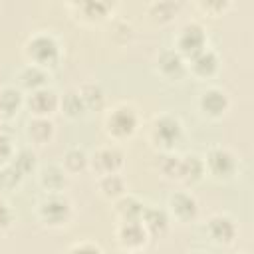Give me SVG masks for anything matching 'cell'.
<instances>
[{
	"label": "cell",
	"instance_id": "cell-1",
	"mask_svg": "<svg viewBox=\"0 0 254 254\" xmlns=\"http://www.w3.org/2000/svg\"><path fill=\"white\" fill-rule=\"evenodd\" d=\"M28 56L40 65H54L58 62V44L50 36H36L28 44Z\"/></svg>",
	"mask_w": 254,
	"mask_h": 254
},
{
	"label": "cell",
	"instance_id": "cell-2",
	"mask_svg": "<svg viewBox=\"0 0 254 254\" xmlns=\"http://www.w3.org/2000/svg\"><path fill=\"white\" fill-rule=\"evenodd\" d=\"M135 125H137V115L127 105L115 107L111 111V115L107 117V129H109V133H113L117 137L131 135L135 131Z\"/></svg>",
	"mask_w": 254,
	"mask_h": 254
},
{
	"label": "cell",
	"instance_id": "cell-3",
	"mask_svg": "<svg viewBox=\"0 0 254 254\" xmlns=\"http://www.w3.org/2000/svg\"><path fill=\"white\" fill-rule=\"evenodd\" d=\"M153 135H155L157 143H161L163 147H173L181 139V123H179V119H175L171 115L159 117L155 121Z\"/></svg>",
	"mask_w": 254,
	"mask_h": 254
},
{
	"label": "cell",
	"instance_id": "cell-4",
	"mask_svg": "<svg viewBox=\"0 0 254 254\" xmlns=\"http://www.w3.org/2000/svg\"><path fill=\"white\" fill-rule=\"evenodd\" d=\"M179 50L189 58L202 52L204 50V32H202V28L196 26V24L185 26L181 36H179Z\"/></svg>",
	"mask_w": 254,
	"mask_h": 254
},
{
	"label": "cell",
	"instance_id": "cell-5",
	"mask_svg": "<svg viewBox=\"0 0 254 254\" xmlns=\"http://www.w3.org/2000/svg\"><path fill=\"white\" fill-rule=\"evenodd\" d=\"M206 165H208L210 173L220 177V179L222 177L226 179L236 171V161L226 149H212L206 157Z\"/></svg>",
	"mask_w": 254,
	"mask_h": 254
},
{
	"label": "cell",
	"instance_id": "cell-6",
	"mask_svg": "<svg viewBox=\"0 0 254 254\" xmlns=\"http://www.w3.org/2000/svg\"><path fill=\"white\" fill-rule=\"evenodd\" d=\"M40 214L50 224H62L69 216V202L62 196H50L42 202Z\"/></svg>",
	"mask_w": 254,
	"mask_h": 254
},
{
	"label": "cell",
	"instance_id": "cell-7",
	"mask_svg": "<svg viewBox=\"0 0 254 254\" xmlns=\"http://www.w3.org/2000/svg\"><path fill=\"white\" fill-rule=\"evenodd\" d=\"M28 105H30V109H32L36 115L42 117V115L52 113V111L58 107V95H56L52 89L42 87V89L32 91V95H30V99H28Z\"/></svg>",
	"mask_w": 254,
	"mask_h": 254
},
{
	"label": "cell",
	"instance_id": "cell-8",
	"mask_svg": "<svg viewBox=\"0 0 254 254\" xmlns=\"http://www.w3.org/2000/svg\"><path fill=\"white\" fill-rule=\"evenodd\" d=\"M121 163H123V155L117 149H111V147L99 149L93 157V167L103 175H113L121 167Z\"/></svg>",
	"mask_w": 254,
	"mask_h": 254
},
{
	"label": "cell",
	"instance_id": "cell-9",
	"mask_svg": "<svg viewBox=\"0 0 254 254\" xmlns=\"http://www.w3.org/2000/svg\"><path fill=\"white\" fill-rule=\"evenodd\" d=\"M200 107H202L204 113H208L212 117H218V115H222L226 111L228 99H226V95L220 89H208L200 97Z\"/></svg>",
	"mask_w": 254,
	"mask_h": 254
},
{
	"label": "cell",
	"instance_id": "cell-10",
	"mask_svg": "<svg viewBox=\"0 0 254 254\" xmlns=\"http://www.w3.org/2000/svg\"><path fill=\"white\" fill-rule=\"evenodd\" d=\"M208 232L216 242H230L234 238L236 226L228 216H214L208 222Z\"/></svg>",
	"mask_w": 254,
	"mask_h": 254
},
{
	"label": "cell",
	"instance_id": "cell-11",
	"mask_svg": "<svg viewBox=\"0 0 254 254\" xmlns=\"http://www.w3.org/2000/svg\"><path fill=\"white\" fill-rule=\"evenodd\" d=\"M171 208H173L177 218L189 220L196 214V200L187 192H177L171 196Z\"/></svg>",
	"mask_w": 254,
	"mask_h": 254
},
{
	"label": "cell",
	"instance_id": "cell-12",
	"mask_svg": "<svg viewBox=\"0 0 254 254\" xmlns=\"http://www.w3.org/2000/svg\"><path fill=\"white\" fill-rule=\"evenodd\" d=\"M119 240L125 246H141L145 242V226L139 220L125 222L119 228Z\"/></svg>",
	"mask_w": 254,
	"mask_h": 254
},
{
	"label": "cell",
	"instance_id": "cell-13",
	"mask_svg": "<svg viewBox=\"0 0 254 254\" xmlns=\"http://www.w3.org/2000/svg\"><path fill=\"white\" fill-rule=\"evenodd\" d=\"M190 60H192V69L198 75H210V73H214V69L218 65V60H216L214 52H210V50H202L196 56H192Z\"/></svg>",
	"mask_w": 254,
	"mask_h": 254
},
{
	"label": "cell",
	"instance_id": "cell-14",
	"mask_svg": "<svg viewBox=\"0 0 254 254\" xmlns=\"http://www.w3.org/2000/svg\"><path fill=\"white\" fill-rule=\"evenodd\" d=\"M141 216H143V226L149 228L153 234H161V232L167 230L169 220H167V214L163 210H159V208H145Z\"/></svg>",
	"mask_w": 254,
	"mask_h": 254
},
{
	"label": "cell",
	"instance_id": "cell-15",
	"mask_svg": "<svg viewBox=\"0 0 254 254\" xmlns=\"http://www.w3.org/2000/svg\"><path fill=\"white\" fill-rule=\"evenodd\" d=\"M52 133H54V125L44 117H36L28 123V135L36 143H46L52 137Z\"/></svg>",
	"mask_w": 254,
	"mask_h": 254
},
{
	"label": "cell",
	"instance_id": "cell-16",
	"mask_svg": "<svg viewBox=\"0 0 254 254\" xmlns=\"http://www.w3.org/2000/svg\"><path fill=\"white\" fill-rule=\"evenodd\" d=\"M20 79H22V85H24V87L36 91V89H42V87H44L48 75H46V71H44L40 65H30V67H26V69L22 71Z\"/></svg>",
	"mask_w": 254,
	"mask_h": 254
},
{
	"label": "cell",
	"instance_id": "cell-17",
	"mask_svg": "<svg viewBox=\"0 0 254 254\" xmlns=\"http://www.w3.org/2000/svg\"><path fill=\"white\" fill-rule=\"evenodd\" d=\"M143 204L137 200V198H133V196H127V198H121L119 202H117V212L121 214V218L125 220V222H131V220H139L141 218V214H143Z\"/></svg>",
	"mask_w": 254,
	"mask_h": 254
},
{
	"label": "cell",
	"instance_id": "cell-18",
	"mask_svg": "<svg viewBox=\"0 0 254 254\" xmlns=\"http://www.w3.org/2000/svg\"><path fill=\"white\" fill-rule=\"evenodd\" d=\"M20 101H22V97H20L18 89H14V87L2 89L0 91V115H6V117L14 115L20 107Z\"/></svg>",
	"mask_w": 254,
	"mask_h": 254
},
{
	"label": "cell",
	"instance_id": "cell-19",
	"mask_svg": "<svg viewBox=\"0 0 254 254\" xmlns=\"http://www.w3.org/2000/svg\"><path fill=\"white\" fill-rule=\"evenodd\" d=\"M159 69H161V73H165L169 77L179 75L183 71V58L177 52H165L159 58Z\"/></svg>",
	"mask_w": 254,
	"mask_h": 254
},
{
	"label": "cell",
	"instance_id": "cell-20",
	"mask_svg": "<svg viewBox=\"0 0 254 254\" xmlns=\"http://www.w3.org/2000/svg\"><path fill=\"white\" fill-rule=\"evenodd\" d=\"M42 185L48 189V190H62L64 185H65V175L60 167H46L42 171Z\"/></svg>",
	"mask_w": 254,
	"mask_h": 254
},
{
	"label": "cell",
	"instance_id": "cell-21",
	"mask_svg": "<svg viewBox=\"0 0 254 254\" xmlns=\"http://www.w3.org/2000/svg\"><path fill=\"white\" fill-rule=\"evenodd\" d=\"M202 161L196 157V155H189L183 159V171H181V177L187 179V181H198L202 177Z\"/></svg>",
	"mask_w": 254,
	"mask_h": 254
},
{
	"label": "cell",
	"instance_id": "cell-22",
	"mask_svg": "<svg viewBox=\"0 0 254 254\" xmlns=\"http://www.w3.org/2000/svg\"><path fill=\"white\" fill-rule=\"evenodd\" d=\"M79 97H81L85 109H97V107H101V103H103V93H101V89H99L97 85H93V83L83 85L81 91H79Z\"/></svg>",
	"mask_w": 254,
	"mask_h": 254
},
{
	"label": "cell",
	"instance_id": "cell-23",
	"mask_svg": "<svg viewBox=\"0 0 254 254\" xmlns=\"http://www.w3.org/2000/svg\"><path fill=\"white\" fill-rule=\"evenodd\" d=\"M99 189L103 190L105 196H117V194L123 192L125 187H123V181L117 175H105L99 183Z\"/></svg>",
	"mask_w": 254,
	"mask_h": 254
},
{
	"label": "cell",
	"instance_id": "cell-24",
	"mask_svg": "<svg viewBox=\"0 0 254 254\" xmlns=\"http://www.w3.org/2000/svg\"><path fill=\"white\" fill-rule=\"evenodd\" d=\"M62 105H64V111L69 115V117H77V115H81L83 113V101H81V97H79V93H73V91H69L65 97H64V101H62Z\"/></svg>",
	"mask_w": 254,
	"mask_h": 254
},
{
	"label": "cell",
	"instance_id": "cell-25",
	"mask_svg": "<svg viewBox=\"0 0 254 254\" xmlns=\"http://www.w3.org/2000/svg\"><path fill=\"white\" fill-rule=\"evenodd\" d=\"M85 163H87V155L81 149H69L64 157V165L69 171H79V169L85 167Z\"/></svg>",
	"mask_w": 254,
	"mask_h": 254
},
{
	"label": "cell",
	"instance_id": "cell-26",
	"mask_svg": "<svg viewBox=\"0 0 254 254\" xmlns=\"http://www.w3.org/2000/svg\"><path fill=\"white\" fill-rule=\"evenodd\" d=\"M12 167H14L20 175L30 173V171L36 167V157H34V153H32V151H20V153H18V157L14 159Z\"/></svg>",
	"mask_w": 254,
	"mask_h": 254
},
{
	"label": "cell",
	"instance_id": "cell-27",
	"mask_svg": "<svg viewBox=\"0 0 254 254\" xmlns=\"http://www.w3.org/2000/svg\"><path fill=\"white\" fill-rule=\"evenodd\" d=\"M20 179H22V175L10 165V167H6L4 171H0V187L2 189H14L18 183H20Z\"/></svg>",
	"mask_w": 254,
	"mask_h": 254
},
{
	"label": "cell",
	"instance_id": "cell-28",
	"mask_svg": "<svg viewBox=\"0 0 254 254\" xmlns=\"http://www.w3.org/2000/svg\"><path fill=\"white\" fill-rule=\"evenodd\" d=\"M163 173L169 177H181L183 171V159L181 157H163V165H161Z\"/></svg>",
	"mask_w": 254,
	"mask_h": 254
},
{
	"label": "cell",
	"instance_id": "cell-29",
	"mask_svg": "<svg viewBox=\"0 0 254 254\" xmlns=\"http://www.w3.org/2000/svg\"><path fill=\"white\" fill-rule=\"evenodd\" d=\"M10 222H12V212H10L8 204H6L4 200H0V230L8 228Z\"/></svg>",
	"mask_w": 254,
	"mask_h": 254
},
{
	"label": "cell",
	"instance_id": "cell-30",
	"mask_svg": "<svg viewBox=\"0 0 254 254\" xmlns=\"http://www.w3.org/2000/svg\"><path fill=\"white\" fill-rule=\"evenodd\" d=\"M12 155V145H10V139L0 133V163H4L8 157Z\"/></svg>",
	"mask_w": 254,
	"mask_h": 254
},
{
	"label": "cell",
	"instance_id": "cell-31",
	"mask_svg": "<svg viewBox=\"0 0 254 254\" xmlns=\"http://www.w3.org/2000/svg\"><path fill=\"white\" fill-rule=\"evenodd\" d=\"M69 254H101V250L95 244H77L69 250Z\"/></svg>",
	"mask_w": 254,
	"mask_h": 254
},
{
	"label": "cell",
	"instance_id": "cell-32",
	"mask_svg": "<svg viewBox=\"0 0 254 254\" xmlns=\"http://www.w3.org/2000/svg\"><path fill=\"white\" fill-rule=\"evenodd\" d=\"M83 8L87 10V16H91L93 18V14L99 18V16H103L105 14V10H107V4H93V2H89V4H83Z\"/></svg>",
	"mask_w": 254,
	"mask_h": 254
},
{
	"label": "cell",
	"instance_id": "cell-33",
	"mask_svg": "<svg viewBox=\"0 0 254 254\" xmlns=\"http://www.w3.org/2000/svg\"><path fill=\"white\" fill-rule=\"evenodd\" d=\"M127 254H139V252H127Z\"/></svg>",
	"mask_w": 254,
	"mask_h": 254
}]
</instances>
